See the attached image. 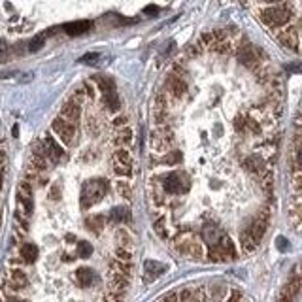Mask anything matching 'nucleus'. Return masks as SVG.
<instances>
[{"instance_id": "13", "label": "nucleus", "mask_w": 302, "mask_h": 302, "mask_svg": "<svg viewBox=\"0 0 302 302\" xmlns=\"http://www.w3.org/2000/svg\"><path fill=\"white\" fill-rule=\"evenodd\" d=\"M80 115H81V110H80V104H76L74 101H68L62 104V108H60V117L62 119H66V121H78L80 119Z\"/></svg>"}, {"instance_id": "11", "label": "nucleus", "mask_w": 302, "mask_h": 302, "mask_svg": "<svg viewBox=\"0 0 302 302\" xmlns=\"http://www.w3.org/2000/svg\"><path fill=\"white\" fill-rule=\"evenodd\" d=\"M242 166H244L249 174H257V176H261V174L268 168L266 162H264V159L259 157V155H249V157H245L244 161H242Z\"/></svg>"}, {"instance_id": "48", "label": "nucleus", "mask_w": 302, "mask_h": 302, "mask_svg": "<svg viewBox=\"0 0 302 302\" xmlns=\"http://www.w3.org/2000/svg\"><path fill=\"white\" fill-rule=\"evenodd\" d=\"M0 185H2V174H0Z\"/></svg>"}, {"instance_id": "28", "label": "nucleus", "mask_w": 302, "mask_h": 302, "mask_svg": "<svg viewBox=\"0 0 302 302\" xmlns=\"http://www.w3.org/2000/svg\"><path fill=\"white\" fill-rule=\"evenodd\" d=\"M91 253H93V247H91L89 242H80V244L76 245V255H78L80 259L91 257Z\"/></svg>"}, {"instance_id": "17", "label": "nucleus", "mask_w": 302, "mask_h": 302, "mask_svg": "<svg viewBox=\"0 0 302 302\" xmlns=\"http://www.w3.org/2000/svg\"><path fill=\"white\" fill-rule=\"evenodd\" d=\"M102 101H104L108 110H119V106H121V101H119V95H117L115 87L108 89V91H102Z\"/></svg>"}, {"instance_id": "3", "label": "nucleus", "mask_w": 302, "mask_h": 302, "mask_svg": "<svg viewBox=\"0 0 302 302\" xmlns=\"http://www.w3.org/2000/svg\"><path fill=\"white\" fill-rule=\"evenodd\" d=\"M161 187L164 193L168 195H181V193H187L189 191V181L187 178L181 172H170L168 176L161 178Z\"/></svg>"}, {"instance_id": "12", "label": "nucleus", "mask_w": 302, "mask_h": 302, "mask_svg": "<svg viewBox=\"0 0 302 302\" xmlns=\"http://www.w3.org/2000/svg\"><path fill=\"white\" fill-rule=\"evenodd\" d=\"M266 227H268L266 221H262V219H259V217H255V219L245 227V230H247L249 236L259 244L261 240H262V236H264V232H266Z\"/></svg>"}, {"instance_id": "15", "label": "nucleus", "mask_w": 302, "mask_h": 302, "mask_svg": "<svg viewBox=\"0 0 302 302\" xmlns=\"http://www.w3.org/2000/svg\"><path fill=\"white\" fill-rule=\"evenodd\" d=\"M91 21H76V23H66L64 25V32L68 36H80V34H85L87 30L91 29Z\"/></svg>"}, {"instance_id": "40", "label": "nucleus", "mask_w": 302, "mask_h": 302, "mask_svg": "<svg viewBox=\"0 0 302 302\" xmlns=\"http://www.w3.org/2000/svg\"><path fill=\"white\" fill-rule=\"evenodd\" d=\"M115 129H121V127H127V117H117L114 121Z\"/></svg>"}, {"instance_id": "29", "label": "nucleus", "mask_w": 302, "mask_h": 302, "mask_svg": "<svg viewBox=\"0 0 302 302\" xmlns=\"http://www.w3.org/2000/svg\"><path fill=\"white\" fill-rule=\"evenodd\" d=\"M115 259L132 261V249H130V247H123V245H117V247H115Z\"/></svg>"}, {"instance_id": "32", "label": "nucleus", "mask_w": 302, "mask_h": 302, "mask_svg": "<svg viewBox=\"0 0 302 302\" xmlns=\"http://www.w3.org/2000/svg\"><path fill=\"white\" fill-rule=\"evenodd\" d=\"M43 42H45V36H36L34 40H30V43H29V51H38V49H42V45H43Z\"/></svg>"}, {"instance_id": "9", "label": "nucleus", "mask_w": 302, "mask_h": 302, "mask_svg": "<svg viewBox=\"0 0 302 302\" xmlns=\"http://www.w3.org/2000/svg\"><path fill=\"white\" fill-rule=\"evenodd\" d=\"M174 144V134L168 127H161L151 134V145L157 151H166Z\"/></svg>"}, {"instance_id": "25", "label": "nucleus", "mask_w": 302, "mask_h": 302, "mask_svg": "<svg viewBox=\"0 0 302 302\" xmlns=\"http://www.w3.org/2000/svg\"><path fill=\"white\" fill-rule=\"evenodd\" d=\"M187 255H189V257H193V259H202V257L206 255V251H204V245H202L201 242H191V240H189Z\"/></svg>"}, {"instance_id": "20", "label": "nucleus", "mask_w": 302, "mask_h": 302, "mask_svg": "<svg viewBox=\"0 0 302 302\" xmlns=\"http://www.w3.org/2000/svg\"><path fill=\"white\" fill-rule=\"evenodd\" d=\"M19 255H21V261H25V262H34L38 259V247L34 244H23Z\"/></svg>"}, {"instance_id": "4", "label": "nucleus", "mask_w": 302, "mask_h": 302, "mask_svg": "<svg viewBox=\"0 0 302 302\" xmlns=\"http://www.w3.org/2000/svg\"><path fill=\"white\" fill-rule=\"evenodd\" d=\"M112 164H114V172L121 178H129L132 176V157L129 151L125 149H117L112 157Z\"/></svg>"}, {"instance_id": "31", "label": "nucleus", "mask_w": 302, "mask_h": 302, "mask_svg": "<svg viewBox=\"0 0 302 302\" xmlns=\"http://www.w3.org/2000/svg\"><path fill=\"white\" fill-rule=\"evenodd\" d=\"M117 193L123 197V199H127L129 201L130 197H132V187H130L129 181H117Z\"/></svg>"}, {"instance_id": "39", "label": "nucleus", "mask_w": 302, "mask_h": 302, "mask_svg": "<svg viewBox=\"0 0 302 302\" xmlns=\"http://www.w3.org/2000/svg\"><path fill=\"white\" fill-rule=\"evenodd\" d=\"M162 302H178V293H176V291H170L168 295H164Z\"/></svg>"}, {"instance_id": "14", "label": "nucleus", "mask_w": 302, "mask_h": 302, "mask_svg": "<svg viewBox=\"0 0 302 302\" xmlns=\"http://www.w3.org/2000/svg\"><path fill=\"white\" fill-rule=\"evenodd\" d=\"M225 232L221 229H217V227H214V225H206L204 229L201 230V236H202V240L206 242V244L210 245H216L219 240H221V236H223Z\"/></svg>"}, {"instance_id": "41", "label": "nucleus", "mask_w": 302, "mask_h": 302, "mask_svg": "<svg viewBox=\"0 0 302 302\" xmlns=\"http://www.w3.org/2000/svg\"><path fill=\"white\" fill-rule=\"evenodd\" d=\"M49 197H51V201H57L59 199V187L57 185H53L51 191H49Z\"/></svg>"}, {"instance_id": "35", "label": "nucleus", "mask_w": 302, "mask_h": 302, "mask_svg": "<svg viewBox=\"0 0 302 302\" xmlns=\"http://www.w3.org/2000/svg\"><path fill=\"white\" fill-rule=\"evenodd\" d=\"M181 161V153H178V151H170L166 157H164V162L166 164H176V162H180Z\"/></svg>"}, {"instance_id": "26", "label": "nucleus", "mask_w": 302, "mask_h": 302, "mask_svg": "<svg viewBox=\"0 0 302 302\" xmlns=\"http://www.w3.org/2000/svg\"><path fill=\"white\" fill-rule=\"evenodd\" d=\"M115 238H117L119 245H123V247H130V249H132V236L129 234V230L117 229L115 230Z\"/></svg>"}, {"instance_id": "36", "label": "nucleus", "mask_w": 302, "mask_h": 302, "mask_svg": "<svg viewBox=\"0 0 302 302\" xmlns=\"http://www.w3.org/2000/svg\"><path fill=\"white\" fill-rule=\"evenodd\" d=\"M234 129L238 132H245V115H238L234 119Z\"/></svg>"}, {"instance_id": "37", "label": "nucleus", "mask_w": 302, "mask_h": 302, "mask_svg": "<svg viewBox=\"0 0 302 302\" xmlns=\"http://www.w3.org/2000/svg\"><path fill=\"white\" fill-rule=\"evenodd\" d=\"M95 60H99V53H87L80 59V62H95Z\"/></svg>"}, {"instance_id": "2", "label": "nucleus", "mask_w": 302, "mask_h": 302, "mask_svg": "<svg viewBox=\"0 0 302 302\" xmlns=\"http://www.w3.org/2000/svg\"><path fill=\"white\" fill-rule=\"evenodd\" d=\"M106 180H93V181H87L83 189H81V208L87 210L93 202L102 201V197L106 195Z\"/></svg>"}, {"instance_id": "22", "label": "nucleus", "mask_w": 302, "mask_h": 302, "mask_svg": "<svg viewBox=\"0 0 302 302\" xmlns=\"http://www.w3.org/2000/svg\"><path fill=\"white\" fill-rule=\"evenodd\" d=\"M110 219H112L114 223H129L130 221L129 208H121V206L114 208V210L110 212Z\"/></svg>"}, {"instance_id": "23", "label": "nucleus", "mask_w": 302, "mask_h": 302, "mask_svg": "<svg viewBox=\"0 0 302 302\" xmlns=\"http://www.w3.org/2000/svg\"><path fill=\"white\" fill-rule=\"evenodd\" d=\"M240 245H242V249H244L245 253H253V251L257 249V245L259 244H257V242L249 236V232L244 229L242 232H240Z\"/></svg>"}, {"instance_id": "47", "label": "nucleus", "mask_w": 302, "mask_h": 302, "mask_svg": "<svg viewBox=\"0 0 302 302\" xmlns=\"http://www.w3.org/2000/svg\"><path fill=\"white\" fill-rule=\"evenodd\" d=\"M278 302H293L291 299H287V297H280V301Z\"/></svg>"}, {"instance_id": "43", "label": "nucleus", "mask_w": 302, "mask_h": 302, "mask_svg": "<svg viewBox=\"0 0 302 302\" xmlns=\"http://www.w3.org/2000/svg\"><path fill=\"white\" fill-rule=\"evenodd\" d=\"M278 247H280L282 251H285V247H287V245H285V238H282V236L278 238Z\"/></svg>"}, {"instance_id": "38", "label": "nucleus", "mask_w": 302, "mask_h": 302, "mask_svg": "<svg viewBox=\"0 0 302 302\" xmlns=\"http://www.w3.org/2000/svg\"><path fill=\"white\" fill-rule=\"evenodd\" d=\"M6 57H8V43L0 40V60H4Z\"/></svg>"}, {"instance_id": "44", "label": "nucleus", "mask_w": 302, "mask_h": 302, "mask_svg": "<svg viewBox=\"0 0 302 302\" xmlns=\"http://www.w3.org/2000/svg\"><path fill=\"white\" fill-rule=\"evenodd\" d=\"M4 164H6V151L0 149V166H4Z\"/></svg>"}, {"instance_id": "27", "label": "nucleus", "mask_w": 302, "mask_h": 302, "mask_svg": "<svg viewBox=\"0 0 302 302\" xmlns=\"http://www.w3.org/2000/svg\"><path fill=\"white\" fill-rule=\"evenodd\" d=\"M178 302H199L197 295H195V289H181L178 293Z\"/></svg>"}, {"instance_id": "18", "label": "nucleus", "mask_w": 302, "mask_h": 302, "mask_svg": "<svg viewBox=\"0 0 302 302\" xmlns=\"http://www.w3.org/2000/svg\"><path fill=\"white\" fill-rule=\"evenodd\" d=\"M74 276H76V282H78L81 287H89V285L93 283V280H95L93 270H91V268H85V266H83V268H78Z\"/></svg>"}, {"instance_id": "30", "label": "nucleus", "mask_w": 302, "mask_h": 302, "mask_svg": "<svg viewBox=\"0 0 302 302\" xmlns=\"http://www.w3.org/2000/svg\"><path fill=\"white\" fill-rule=\"evenodd\" d=\"M153 229H155V232H157L162 240H166V238L170 236V234H168V229H166V219H157L155 225H153Z\"/></svg>"}, {"instance_id": "49", "label": "nucleus", "mask_w": 302, "mask_h": 302, "mask_svg": "<svg viewBox=\"0 0 302 302\" xmlns=\"http://www.w3.org/2000/svg\"><path fill=\"white\" fill-rule=\"evenodd\" d=\"M102 302H110V301H108V299H104V301H102Z\"/></svg>"}, {"instance_id": "7", "label": "nucleus", "mask_w": 302, "mask_h": 302, "mask_svg": "<svg viewBox=\"0 0 302 302\" xmlns=\"http://www.w3.org/2000/svg\"><path fill=\"white\" fill-rule=\"evenodd\" d=\"M17 201H19V208L30 216L32 210H34V202H32V187H30V181L25 180L19 183V189H17Z\"/></svg>"}, {"instance_id": "5", "label": "nucleus", "mask_w": 302, "mask_h": 302, "mask_svg": "<svg viewBox=\"0 0 302 302\" xmlns=\"http://www.w3.org/2000/svg\"><path fill=\"white\" fill-rule=\"evenodd\" d=\"M51 130L55 132V136H57L62 144L70 145L74 142L76 127H74V123H70V121H66V119H62V117H57V119L51 123Z\"/></svg>"}, {"instance_id": "16", "label": "nucleus", "mask_w": 302, "mask_h": 302, "mask_svg": "<svg viewBox=\"0 0 302 302\" xmlns=\"http://www.w3.org/2000/svg\"><path fill=\"white\" fill-rule=\"evenodd\" d=\"M299 291H301V278L299 276H293L291 282H287V285L282 291V297H287L291 301H295L299 297Z\"/></svg>"}, {"instance_id": "34", "label": "nucleus", "mask_w": 302, "mask_h": 302, "mask_svg": "<svg viewBox=\"0 0 302 302\" xmlns=\"http://www.w3.org/2000/svg\"><path fill=\"white\" fill-rule=\"evenodd\" d=\"M210 293H212V297H214V299L221 301V299H223V295L227 293V287H225V285H214Z\"/></svg>"}, {"instance_id": "10", "label": "nucleus", "mask_w": 302, "mask_h": 302, "mask_svg": "<svg viewBox=\"0 0 302 302\" xmlns=\"http://www.w3.org/2000/svg\"><path fill=\"white\" fill-rule=\"evenodd\" d=\"M43 153H45V157L49 159L51 162H59L62 155H64V149L60 147L55 138H51V136H45L43 138Z\"/></svg>"}, {"instance_id": "19", "label": "nucleus", "mask_w": 302, "mask_h": 302, "mask_svg": "<svg viewBox=\"0 0 302 302\" xmlns=\"http://www.w3.org/2000/svg\"><path fill=\"white\" fill-rule=\"evenodd\" d=\"M144 270L147 278H149V276H151V278H157V276H161L162 272H166V266H164L162 262H159V261H145Z\"/></svg>"}, {"instance_id": "42", "label": "nucleus", "mask_w": 302, "mask_h": 302, "mask_svg": "<svg viewBox=\"0 0 302 302\" xmlns=\"http://www.w3.org/2000/svg\"><path fill=\"white\" fill-rule=\"evenodd\" d=\"M4 302H27V301H23V299H17V297L8 295V297H4Z\"/></svg>"}, {"instance_id": "46", "label": "nucleus", "mask_w": 302, "mask_h": 302, "mask_svg": "<svg viewBox=\"0 0 302 302\" xmlns=\"http://www.w3.org/2000/svg\"><path fill=\"white\" fill-rule=\"evenodd\" d=\"M262 2H268V4H280V2H283V0H262Z\"/></svg>"}, {"instance_id": "24", "label": "nucleus", "mask_w": 302, "mask_h": 302, "mask_svg": "<svg viewBox=\"0 0 302 302\" xmlns=\"http://www.w3.org/2000/svg\"><path fill=\"white\" fill-rule=\"evenodd\" d=\"M115 144L117 145H129L132 142V130L129 127H121L117 129V134H115Z\"/></svg>"}, {"instance_id": "6", "label": "nucleus", "mask_w": 302, "mask_h": 302, "mask_svg": "<svg viewBox=\"0 0 302 302\" xmlns=\"http://www.w3.org/2000/svg\"><path fill=\"white\" fill-rule=\"evenodd\" d=\"M166 93L174 99H181L187 93V83H185V80L181 78V74L178 70L166 78Z\"/></svg>"}, {"instance_id": "1", "label": "nucleus", "mask_w": 302, "mask_h": 302, "mask_svg": "<svg viewBox=\"0 0 302 302\" xmlns=\"http://www.w3.org/2000/svg\"><path fill=\"white\" fill-rule=\"evenodd\" d=\"M257 17L261 19V23L268 29H283L291 23H297L293 19L295 17V10L287 6V4H272V6H264L257 12Z\"/></svg>"}, {"instance_id": "21", "label": "nucleus", "mask_w": 302, "mask_h": 302, "mask_svg": "<svg viewBox=\"0 0 302 302\" xmlns=\"http://www.w3.org/2000/svg\"><path fill=\"white\" fill-rule=\"evenodd\" d=\"M85 225L89 230H93V232H102V229H104V225H106V219H104V216H101V214H97V216H91L85 219Z\"/></svg>"}, {"instance_id": "8", "label": "nucleus", "mask_w": 302, "mask_h": 302, "mask_svg": "<svg viewBox=\"0 0 302 302\" xmlns=\"http://www.w3.org/2000/svg\"><path fill=\"white\" fill-rule=\"evenodd\" d=\"M259 49L253 47L251 43H244L238 47V60L247 66V68H257L261 62H259Z\"/></svg>"}, {"instance_id": "45", "label": "nucleus", "mask_w": 302, "mask_h": 302, "mask_svg": "<svg viewBox=\"0 0 302 302\" xmlns=\"http://www.w3.org/2000/svg\"><path fill=\"white\" fill-rule=\"evenodd\" d=\"M145 14H157V8H145Z\"/></svg>"}, {"instance_id": "33", "label": "nucleus", "mask_w": 302, "mask_h": 302, "mask_svg": "<svg viewBox=\"0 0 302 302\" xmlns=\"http://www.w3.org/2000/svg\"><path fill=\"white\" fill-rule=\"evenodd\" d=\"M227 293H229V297L223 302H242V291L240 289H230Z\"/></svg>"}]
</instances>
